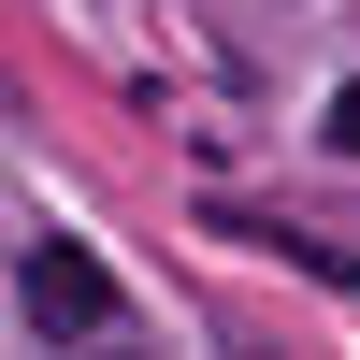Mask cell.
<instances>
[{
  "instance_id": "obj_1",
  "label": "cell",
  "mask_w": 360,
  "mask_h": 360,
  "mask_svg": "<svg viewBox=\"0 0 360 360\" xmlns=\"http://www.w3.org/2000/svg\"><path fill=\"white\" fill-rule=\"evenodd\" d=\"M15 288H29V332H115V274L72 245V231H58V245H29Z\"/></svg>"
},
{
  "instance_id": "obj_2",
  "label": "cell",
  "mask_w": 360,
  "mask_h": 360,
  "mask_svg": "<svg viewBox=\"0 0 360 360\" xmlns=\"http://www.w3.org/2000/svg\"><path fill=\"white\" fill-rule=\"evenodd\" d=\"M317 130H332L346 159H360V86H332V115H317Z\"/></svg>"
}]
</instances>
